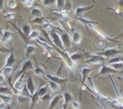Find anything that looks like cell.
Segmentation results:
<instances>
[{"mask_svg": "<svg viewBox=\"0 0 123 109\" xmlns=\"http://www.w3.org/2000/svg\"><path fill=\"white\" fill-rule=\"evenodd\" d=\"M52 48H53V49H55V50H56V53H57V54H61V57L63 58L64 62L67 64V66L69 67V69H70V70H74V69L76 68L75 62L71 59L70 54H69L67 52H65V50H61L60 48H57L55 45H52Z\"/></svg>", "mask_w": 123, "mask_h": 109, "instance_id": "cell-1", "label": "cell"}, {"mask_svg": "<svg viewBox=\"0 0 123 109\" xmlns=\"http://www.w3.org/2000/svg\"><path fill=\"white\" fill-rule=\"evenodd\" d=\"M55 31L60 34L62 42H63V44H64V46H65V49L70 48L71 45H72V37H70L69 33H67L64 29H61V28H56Z\"/></svg>", "mask_w": 123, "mask_h": 109, "instance_id": "cell-2", "label": "cell"}, {"mask_svg": "<svg viewBox=\"0 0 123 109\" xmlns=\"http://www.w3.org/2000/svg\"><path fill=\"white\" fill-rule=\"evenodd\" d=\"M108 74L109 75H111V74H123V71H118V70L113 69L111 66L104 64V65H102L98 73L93 77V78H95V77H98V76H102V75L104 76V75H108Z\"/></svg>", "mask_w": 123, "mask_h": 109, "instance_id": "cell-3", "label": "cell"}, {"mask_svg": "<svg viewBox=\"0 0 123 109\" xmlns=\"http://www.w3.org/2000/svg\"><path fill=\"white\" fill-rule=\"evenodd\" d=\"M37 43L41 45V48H43L45 49V54H47L48 57H50V58H55V59H57V57L55 56V49H53L52 46L49 45L47 42H45L44 39H42V38L40 37L39 39H37Z\"/></svg>", "mask_w": 123, "mask_h": 109, "instance_id": "cell-4", "label": "cell"}, {"mask_svg": "<svg viewBox=\"0 0 123 109\" xmlns=\"http://www.w3.org/2000/svg\"><path fill=\"white\" fill-rule=\"evenodd\" d=\"M48 34H49V36H50L51 40L53 42V45H55L56 48H60L61 50H66V49H65V46L63 44V42H62L60 34L56 32L55 29H53L52 31H50V32H48Z\"/></svg>", "mask_w": 123, "mask_h": 109, "instance_id": "cell-5", "label": "cell"}, {"mask_svg": "<svg viewBox=\"0 0 123 109\" xmlns=\"http://www.w3.org/2000/svg\"><path fill=\"white\" fill-rule=\"evenodd\" d=\"M123 53V48H106L102 50V52L98 53L97 54L98 56H101L103 58H110V57H113L115 54H122Z\"/></svg>", "mask_w": 123, "mask_h": 109, "instance_id": "cell-6", "label": "cell"}, {"mask_svg": "<svg viewBox=\"0 0 123 109\" xmlns=\"http://www.w3.org/2000/svg\"><path fill=\"white\" fill-rule=\"evenodd\" d=\"M87 57H89V59L83 61L84 65L88 64H105V58L101 56H98L97 54H87Z\"/></svg>", "mask_w": 123, "mask_h": 109, "instance_id": "cell-7", "label": "cell"}, {"mask_svg": "<svg viewBox=\"0 0 123 109\" xmlns=\"http://www.w3.org/2000/svg\"><path fill=\"white\" fill-rule=\"evenodd\" d=\"M31 70H34V65L32 63V61L30 60H25L23 62L22 64V68L20 69V71L17 73V75H15V79H18V77L23 74H26L28 71H31Z\"/></svg>", "mask_w": 123, "mask_h": 109, "instance_id": "cell-8", "label": "cell"}, {"mask_svg": "<svg viewBox=\"0 0 123 109\" xmlns=\"http://www.w3.org/2000/svg\"><path fill=\"white\" fill-rule=\"evenodd\" d=\"M94 7V5H88V6H82V5H78L75 8V10H74V14H75V15L77 18H81L82 15L86 13V11H88L89 9H91V8H93Z\"/></svg>", "mask_w": 123, "mask_h": 109, "instance_id": "cell-9", "label": "cell"}, {"mask_svg": "<svg viewBox=\"0 0 123 109\" xmlns=\"http://www.w3.org/2000/svg\"><path fill=\"white\" fill-rule=\"evenodd\" d=\"M45 78H46V80L53 81V82H55V83H57V84H63V83H65V82H67V81H68V79L60 78L59 76L53 75V74H51V73H49V72H46Z\"/></svg>", "mask_w": 123, "mask_h": 109, "instance_id": "cell-10", "label": "cell"}, {"mask_svg": "<svg viewBox=\"0 0 123 109\" xmlns=\"http://www.w3.org/2000/svg\"><path fill=\"white\" fill-rule=\"evenodd\" d=\"M93 70V68H91V67H87V65H84L83 67L81 68V75H82V79H81V87L82 85L85 84V80L86 78L88 77V75H89V73Z\"/></svg>", "mask_w": 123, "mask_h": 109, "instance_id": "cell-11", "label": "cell"}, {"mask_svg": "<svg viewBox=\"0 0 123 109\" xmlns=\"http://www.w3.org/2000/svg\"><path fill=\"white\" fill-rule=\"evenodd\" d=\"M63 99H64V103H63V109H67L68 106L70 105L73 101V95L69 92H64L63 93Z\"/></svg>", "mask_w": 123, "mask_h": 109, "instance_id": "cell-12", "label": "cell"}, {"mask_svg": "<svg viewBox=\"0 0 123 109\" xmlns=\"http://www.w3.org/2000/svg\"><path fill=\"white\" fill-rule=\"evenodd\" d=\"M52 14L55 15H56V17H59L61 20H64V21H66L67 19L69 18V11L66 8H64V9H55L52 11Z\"/></svg>", "mask_w": 123, "mask_h": 109, "instance_id": "cell-13", "label": "cell"}, {"mask_svg": "<svg viewBox=\"0 0 123 109\" xmlns=\"http://www.w3.org/2000/svg\"><path fill=\"white\" fill-rule=\"evenodd\" d=\"M27 88H28V89H29V92H30L31 96H32L34 93L36 92L35 83H34V81H33V79H32V76H31L30 74L27 76Z\"/></svg>", "mask_w": 123, "mask_h": 109, "instance_id": "cell-14", "label": "cell"}, {"mask_svg": "<svg viewBox=\"0 0 123 109\" xmlns=\"http://www.w3.org/2000/svg\"><path fill=\"white\" fill-rule=\"evenodd\" d=\"M15 63V57L13 53H10L8 54V57L6 58V61H5V64H4V67L3 68H12V66Z\"/></svg>", "mask_w": 123, "mask_h": 109, "instance_id": "cell-15", "label": "cell"}, {"mask_svg": "<svg viewBox=\"0 0 123 109\" xmlns=\"http://www.w3.org/2000/svg\"><path fill=\"white\" fill-rule=\"evenodd\" d=\"M24 77H25V74L21 75V77H18V79H15L14 83H13V88L18 92H21L23 89V87H24Z\"/></svg>", "mask_w": 123, "mask_h": 109, "instance_id": "cell-16", "label": "cell"}, {"mask_svg": "<svg viewBox=\"0 0 123 109\" xmlns=\"http://www.w3.org/2000/svg\"><path fill=\"white\" fill-rule=\"evenodd\" d=\"M12 36H13L12 32H10L8 30H4L3 31V34H2V43L6 44L7 42H9L12 39Z\"/></svg>", "mask_w": 123, "mask_h": 109, "instance_id": "cell-17", "label": "cell"}, {"mask_svg": "<svg viewBox=\"0 0 123 109\" xmlns=\"http://www.w3.org/2000/svg\"><path fill=\"white\" fill-rule=\"evenodd\" d=\"M61 99H62V95H55V96H53V98L50 100V103H49V106H48L47 109H53V108H55L56 105L60 103Z\"/></svg>", "mask_w": 123, "mask_h": 109, "instance_id": "cell-18", "label": "cell"}, {"mask_svg": "<svg viewBox=\"0 0 123 109\" xmlns=\"http://www.w3.org/2000/svg\"><path fill=\"white\" fill-rule=\"evenodd\" d=\"M0 99L2 100V102L5 104V106H6L7 108L11 109V108H10V105H11V102H12V98H11V96L1 95V94H0Z\"/></svg>", "mask_w": 123, "mask_h": 109, "instance_id": "cell-19", "label": "cell"}, {"mask_svg": "<svg viewBox=\"0 0 123 109\" xmlns=\"http://www.w3.org/2000/svg\"><path fill=\"white\" fill-rule=\"evenodd\" d=\"M34 73L38 76V77H40V78H45V74H46V72L44 71L43 69H42L40 66H38V65H36L35 67H34ZM46 79V78H45Z\"/></svg>", "mask_w": 123, "mask_h": 109, "instance_id": "cell-20", "label": "cell"}, {"mask_svg": "<svg viewBox=\"0 0 123 109\" xmlns=\"http://www.w3.org/2000/svg\"><path fill=\"white\" fill-rule=\"evenodd\" d=\"M36 52V48L33 44H27L25 48V56L29 57L31 54H33L34 53Z\"/></svg>", "mask_w": 123, "mask_h": 109, "instance_id": "cell-21", "label": "cell"}, {"mask_svg": "<svg viewBox=\"0 0 123 109\" xmlns=\"http://www.w3.org/2000/svg\"><path fill=\"white\" fill-rule=\"evenodd\" d=\"M72 42L74 44H79L81 42V34L77 31H74L72 35Z\"/></svg>", "mask_w": 123, "mask_h": 109, "instance_id": "cell-22", "label": "cell"}, {"mask_svg": "<svg viewBox=\"0 0 123 109\" xmlns=\"http://www.w3.org/2000/svg\"><path fill=\"white\" fill-rule=\"evenodd\" d=\"M47 84H48V87L50 88L52 93H59L60 92V84H57V83L53 82V81H50V80H47Z\"/></svg>", "mask_w": 123, "mask_h": 109, "instance_id": "cell-23", "label": "cell"}, {"mask_svg": "<svg viewBox=\"0 0 123 109\" xmlns=\"http://www.w3.org/2000/svg\"><path fill=\"white\" fill-rule=\"evenodd\" d=\"M31 15H32L34 19H36V18H42V17H43V14H42V10L40 8H37V7L31 9Z\"/></svg>", "mask_w": 123, "mask_h": 109, "instance_id": "cell-24", "label": "cell"}, {"mask_svg": "<svg viewBox=\"0 0 123 109\" xmlns=\"http://www.w3.org/2000/svg\"><path fill=\"white\" fill-rule=\"evenodd\" d=\"M70 57H71V59L76 62V61H78V60H81L82 58L84 57H87V53L86 54H80V53H74V54H70Z\"/></svg>", "mask_w": 123, "mask_h": 109, "instance_id": "cell-25", "label": "cell"}, {"mask_svg": "<svg viewBox=\"0 0 123 109\" xmlns=\"http://www.w3.org/2000/svg\"><path fill=\"white\" fill-rule=\"evenodd\" d=\"M94 44L98 48L104 49V48H106V46H107V41L104 39H101V38H98V39L94 41Z\"/></svg>", "mask_w": 123, "mask_h": 109, "instance_id": "cell-26", "label": "cell"}, {"mask_svg": "<svg viewBox=\"0 0 123 109\" xmlns=\"http://www.w3.org/2000/svg\"><path fill=\"white\" fill-rule=\"evenodd\" d=\"M32 29H31V27L29 24H24L22 26V32L24 33V35L26 37H29V35L31 34V32H32Z\"/></svg>", "mask_w": 123, "mask_h": 109, "instance_id": "cell-27", "label": "cell"}, {"mask_svg": "<svg viewBox=\"0 0 123 109\" xmlns=\"http://www.w3.org/2000/svg\"><path fill=\"white\" fill-rule=\"evenodd\" d=\"M30 23H32V24H38V25H41L43 26L44 24H46V23H48L47 20H46L45 18H36V19H33L32 21H31Z\"/></svg>", "mask_w": 123, "mask_h": 109, "instance_id": "cell-28", "label": "cell"}, {"mask_svg": "<svg viewBox=\"0 0 123 109\" xmlns=\"http://www.w3.org/2000/svg\"><path fill=\"white\" fill-rule=\"evenodd\" d=\"M0 94L1 95H7V96H10V95H13L12 94V91L11 89L8 87H0Z\"/></svg>", "mask_w": 123, "mask_h": 109, "instance_id": "cell-29", "label": "cell"}, {"mask_svg": "<svg viewBox=\"0 0 123 109\" xmlns=\"http://www.w3.org/2000/svg\"><path fill=\"white\" fill-rule=\"evenodd\" d=\"M21 96L22 97H26V98H31V94L29 92L28 88H27V84H24V87H23V89L21 91Z\"/></svg>", "mask_w": 123, "mask_h": 109, "instance_id": "cell-30", "label": "cell"}, {"mask_svg": "<svg viewBox=\"0 0 123 109\" xmlns=\"http://www.w3.org/2000/svg\"><path fill=\"white\" fill-rule=\"evenodd\" d=\"M40 38V34L39 32H38L37 30H33L32 32H31V34L29 35V39L30 40H37V39H39Z\"/></svg>", "mask_w": 123, "mask_h": 109, "instance_id": "cell-31", "label": "cell"}, {"mask_svg": "<svg viewBox=\"0 0 123 109\" xmlns=\"http://www.w3.org/2000/svg\"><path fill=\"white\" fill-rule=\"evenodd\" d=\"M1 72H2V74L5 76V78L6 77H10V75L12 74V72H13V68H3L1 70Z\"/></svg>", "mask_w": 123, "mask_h": 109, "instance_id": "cell-32", "label": "cell"}, {"mask_svg": "<svg viewBox=\"0 0 123 109\" xmlns=\"http://www.w3.org/2000/svg\"><path fill=\"white\" fill-rule=\"evenodd\" d=\"M109 66H111V67H112L113 69H115V70H118V71H123V63H122V62L111 64Z\"/></svg>", "mask_w": 123, "mask_h": 109, "instance_id": "cell-33", "label": "cell"}, {"mask_svg": "<svg viewBox=\"0 0 123 109\" xmlns=\"http://www.w3.org/2000/svg\"><path fill=\"white\" fill-rule=\"evenodd\" d=\"M66 1H65V0H56L55 1V4H56V6L59 7V9H64L65 7H66Z\"/></svg>", "mask_w": 123, "mask_h": 109, "instance_id": "cell-34", "label": "cell"}, {"mask_svg": "<svg viewBox=\"0 0 123 109\" xmlns=\"http://www.w3.org/2000/svg\"><path fill=\"white\" fill-rule=\"evenodd\" d=\"M41 3L43 4L44 7H49L53 4H55V0H43V1H41Z\"/></svg>", "mask_w": 123, "mask_h": 109, "instance_id": "cell-35", "label": "cell"}, {"mask_svg": "<svg viewBox=\"0 0 123 109\" xmlns=\"http://www.w3.org/2000/svg\"><path fill=\"white\" fill-rule=\"evenodd\" d=\"M119 62H122V63H123V57H116V58H113V59H111L109 62H108V64L111 65V64H114V63H119Z\"/></svg>", "mask_w": 123, "mask_h": 109, "instance_id": "cell-36", "label": "cell"}, {"mask_svg": "<svg viewBox=\"0 0 123 109\" xmlns=\"http://www.w3.org/2000/svg\"><path fill=\"white\" fill-rule=\"evenodd\" d=\"M6 4L9 8H15V7H17V1H15V0H8V1L6 2Z\"/></svg>", "mask_w": 123, "mask_h": 109, "instance_id": "cell-37", "label": "cell"}, {"mask_svg": "<svg viewBox=\"0 0 123 109\" xmlns=\"http://www.w3.org/2000/svg\"><path fill=\"white\" fill-rule=\"evenodd\" d=\"M23 4H25L26 7H29V8H31V7L33 6L34 4V1L33 0H23Z\"/></svg>", "mask_w": 123, "mask_h": 109, "instance_id": "cell-38", "label": "cell"}, {"mask_svg": "<svg viewBox=\"0 0 123 109\" xmlns=\"http://www.w3.org/2000/svg\"><path fill=\"white\" fill-rule=\"evenodd\" d=\"M4 19H5V20H9V21L13 20V19H14V14L13 13H5Z\"/></svg>", "mask_w": 123, "mask_h": 109, "instance_id": "cell-39", "label": "cell"}, {"mask_svg": "<svg viewBox=\"0 0 123 109\" xmlns=\"http://www.w3.org/2000/svg\"><path fill=\"white\" fill-rule=\"evenodd\" d=\"M71 106L73 109H80V104L77 102V101H73L71 103Z\"/></svg>", "mask_w": 123, "mask_h": 109, "instance_id": "cell-40", "label": "cell"}, {"mask_svg": "<svg viewBox=\"0 0 123 109\" xmlns=\"http://www.w3.org/2000/svg\"><path fill=\"white\" fill-rule=\"evenodd\" d=\"M5 80H6V79H5V76L1 73V75H0V85H1V84H4V83H5Z\"/></svg>", "mask_w": 123, "mask_h": 109, "instance_id": "cell-41", "label": "cell"}, {"mask_svg": "<svg viewBox=\"0 0 123 109\" xmlns=\"http://www.w3.org/2000/svg\"><path fill=\"white\" fill-rule=\"evenodd\" d=\"M53 98V97L52 96H50V95H47V94H46L44 97H42V100H43V101H46V100H48V99H52Z\"/></svg>", "mask_w": 123, "mask_h": 109, "instance_id": "cell-42", "label": "cell"}, {"mask_svg": "<svg viewBox=\"0 0 123 109\" xmlns=\"http://www.w3.org/2000/svg\"><path fill=\"white\" fill-rule=\"evenodd\" d=\"M4 2L2 1V0H0V11H3V9H4Z\"/></svg>", "mask_w": 123, "mask_h": 109, "instance_id": "cell-43", "label": "cell"}, {"mask_svg": "<svg viewBox=\"0 0 123 109\" xmlns=\"http://www.w3.org/2000/svg\"><path fill=\"white\" fill-rule=\"evenodd\" d=\"M112 10H115V11H116V13L117 14H121V10H120V8H119V7L118 6H116V8H113ZM122 15V14H121ZM122 17H123V15H122Z\"/></svg>", "mask_w": 123, "mask_h": 109, "instance_id": "cell-44", "label": "cell"}, {"mask_svg": "<svg viewBox=\"0 0 123 109\" xmlns=\"http://www.w3.org/2000/svg\"><path fill=\"white\" fill-rule=\"evenodd\" d=\"M118 3V7H119V8H121V7H123V0H121V1H118L117 2Z\"/></svg>", "mask_w": 123, "mask_h": 109, "instance_id": "cell-45", "label": "cell"}, {"mask_svg": "<svg viewBox=\"0 0 123 109\" xmlns=\"http://www.w3.org/2000/svg\"><path fill=\"white\" fill-rule=\"evenodd\" d=\"M119 38H123V32H121L120 34H118V35H117V36H116V37H115V39H116V40H117V39H119Z\"/></svg>", "mask_w": 123, "mask_h": 109, "instance_id": "cell-46", "label": "cell"}, {"mask_svg": "<svg viewBox=\"0 0 123 109\" xmlns=\"http://www.w3.org/2000/svg\"><path fill=\"white\" fill-rule=\"evenodd\" d=\"M5 104L3 103V102H0V109H5Z\"/></svg>", "mask_w": 123, "mask_h": 109, "instance_id": "cell-47", "label": "cell"}, {"mask_svg": "<svg viewBox=\"0 0 123 109\" xmlns=\"http://www.w3.org/2000/svg\"><path fill=\"white\" fill-rule=\"evenodd\" d=\"M0 41L2 42V35H1V34H0Z\"/></svg>", "mask_w": 123, "mask_h": 109, "instance_id": "cell-48", "label": "cell"}, {"mask_svg": "<svg viewBox=\"0 0 123 109\" xmlns=\"http://www.w3.org/2000/svg\"><path fill=\"white\" fill-rule=\"evenodd\" d=\"M0 52H6V49H2V48H0Z\"/></svg>", "mask_w": 123, "mask_h": 109, "instance_id": "cell-49", "label": "cell"}, {"mask_svg": "<svg viewBox=\"0 0 123 109\" xmlns=\"http://www.w3.org/2000/svg\"><path fill=\"white\" fill-rule=\"evenodd\" d=\"M1 30H2V29H1V28H0V34H1V35H2V34H3V32H2V31H1Z\"/></svg>", "mask_w": 123, "mask_h": 109, "instance_id": "cell-50", "label": "cell"}, {"mask_svg": "<svg viewBox=\"0 0 123 109\" xmlns=\"http://www.w3.org/2000/svg\"><path fill=\"white\" fill-rule=\"evenodd\" d=\"M1 73H2V72H1V70H0V75H1Z\"/></svg>", "mask_w": 123, "mask_h": 109, "instance_id": "cell-51", "label": "cell"}, {"mask_svg": "<svg viewBox=\"0 0 123 109\" xmlns=\"http://www.w3.org/2000/svg\"><path fill=\"white\" fill-rule=\"evenodd\" d=\"M121 80H122V82H123V77H122V78H121Z\"/></svg>", "mask_w": 123, "mask_h": 109, "instance_id": "cell-52", "label": "cell"}]
</instances>
